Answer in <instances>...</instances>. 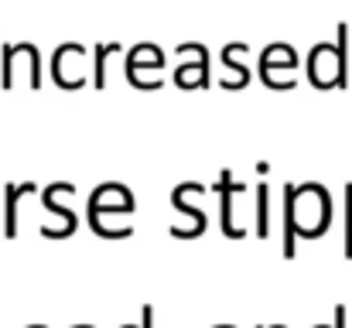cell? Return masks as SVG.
<instances>
[{
    "label": "cell",
    "mask_w": 352,
    "mask_h": 328,
    "mask_svg": "<svg viewBox=\"0 0 352 328\" xmlns=\"http://www.w3.org/2000/svg\"><path fill=\"white\" fill-rule=\"evenodd\" d=\"M332 226V195L318 182L305 185H284V236H280V253L284 260H294V239H318Z\"/></svg>",
    "instance_id": "1"
},
{
    "label": "cell",
    "mask_w": 352,
    "mask_h": 328,
    "mask_svg": "<svg viewBox=\"0 0 352 328\" xmlns=\"http://www.w3.org/2000/svg\"><path fill=\"white\" fill-rule=\"evenodd\" d=\"M308 83L315 89L349 86V24H339V41H318L308 55Z\"/></svg>",
    "instance_id": "2"
},
{
    "label": "cell",
    "mask_w": 352,
    "mask_h": 328,
    "mask_svg": "<svg viewBox=\"0 0 352 328\" xmlns=\"http://www.w3.org/2000/svg\"><path fill=\"white\" fill-rule=\"evenodd\" d=\"M86 212H96V216H130L133 212V192L120 182H103L93 188L89 202H86Z\"/></svg>",
    "instance_id": "3"
},
{
    "label": "cell",
    "mask_w": 352,
    "mask_h": 328,
    "mask_svg": "<svg viewBox=\"0 0 352 328\" xmlns=\"http://www.w3.org/2000/svg\"><path fill=\"white\" fill-rule=\"evenodd\" d=\"M79 58H86V48L76 45V41L55 48V55H52V79H55L58 89H82L86 86V76L72 72V62H79Z\"/></svg>",
    "instance_id": "4"
},
{
    "label": "cell",
    "mask_w": 352,
    "mask_h": 328,
    "mask_svg": "<svg viewBox=\"0 0 352 328\" xmlns=\"http://www.w3.org/2000/svg\"><path fill=\"white\" fill-rule=\"evenodd\" d=\"M178 55H199V58L192 65H182L175 72V83L182 89H206L209 86V52H206V45L185 41V45H178Z\"/></svg>",
    "instance_id": "5"
},
{
    "label": "cell",
    "mask_w": 352,
    "mask_h": 328,
    "mask_svg": "<svg viewBox=\"0 0 352 328\" xmlns=\"http://www.w3.org/2000/svg\"><path fill=\"white\" fill-rule=\"evenodd\" d=\"M216 192H219V226H223V232H226L230 239H243V236H246V229H243V226H236L233 195L236 192H246V185H236L233 171H230V168H223V171H219V182H216Z\"/></svg>",
    "instance_id": "6"
},
{
    "label": "cell",
    "mask_w": 352,
    "mask_h": 328,
    "mask_svg": "<svg viewBox=\"0 0 352 328\" xmlns=\"http://www.w3.org/2000/svg\"><path fill=\"white\" fill-rule=\"evenodd\" d=\"M195 192H206V188H202L199 182H182V185L171 192V209H175V212H182V216H188L192 222H195V229H192V236H188V239L202 236V232H206V219H209L202 209H192V206H188V195H195Z\"/></svg>",
    "instance_id": "7"
},
{
    "label": "cell",
    "mask_w": 352,
    "mask_h": 328,
    "mask_svg": "<svg viewBox=\"0 0 352 328\" xmlns=\"http://www.w3.org/2000/svg\"><path fill=\"white\" fill-rule=\"evenodd\" d=\"M31 192H38L34 182H24V185L7 182V188H3V232H7V239L17 236V202H21V195H31Z\"/></svg>",
    "instance_id": "8"
},
{
    "label": "cell",
    "mask_w": 352,
    "mask_h": 328,
    "mask_svg": "<svg viewBox=\"0 0 352 328\" xmlns=\"http://www.w3.org/2000/svg\"><path fill=\"white\" fill-rule=\"evenodd\" d=\"M253 202H256L253 232H256V239H267V236H270V188H267V182H260V185L253 188Z\"/></svg>",
    "instance_id": "9"
},
{
    "label": "cell",
    "mask_w": 352,
    "mask_h": 328,
    "mask_svg": "<svg viewBox=\"0 0 352 328\" xmlns=\"http://www.w3.org/2000/svg\"><path fill=\"white\" fill-rule=\"evenodd\" d=\"M294 69L298 65V55L291 45H267L263 55H260V72H274V69Z\"/></svg>",
    "instance_id": "10"
},
{
    "label": "cell",
    "mask_w": 352,
    "mask_h": 328,
    "mask_svg": "<svg viewBox=\"0 0 352 328\" xmlns=\"http://www.w3.org/2000/svg\"><path fill=\"white\" fill-rule=\"evenodd\" d=\"M161 69L164 65V55H161V48L157 45H137L130 55H126V72H133V69Z\"/></svg>",
    "instance_id": "11"
},
{
    "label": "cell",
    "mask_w": 352,
    "mask_h": 328,
    "mask_svg": "<svg viewBox=\"0 0 352 328\" xmlns=\"http://www.w3.org/2000/svg\"><path fill=\"white\" fill-rule=\"evenodd\" d=\"M120 52V41H107V45H96V55H93V86L103 89L107 86V58Z\"/></svg>",
    "instance_id": "12"
},
{
    "label": "cell",
    "mask_w": 352,
    "mask_h": 328,
    "mask_svg": "<svg viewBox=\"0 0 352 328\" xmlns=\"http://www.w3.org/2000/svg\"><path fill=\"white\" fill-rule=\"evenodd\" d=\"M346 260H352V182L346 185Z\"/></svg>",
    "instance_id": "13"
},
{
    "label": "cell",
    "mask_w": 352,
    "mask_h": 328,
    "mask_svg": "<svg viewBox=\"0 0 352 328\" xmlns=\"http://www.w3.org/2000/svg\"><path fill=\"white\" fill-rule=\"evenodd\" d=\"M140 328H154V308L151 305L140 308Z\"/></svg>",
    "instance_id": "14"
},
{
    "label": "cell",
    "mask_w": 352,
    "mask_h": 328,
    "mask_svg": "<svg viewBox=\"0 0 352 328\" xmlns=\"http://www.w3.org/2000/svg\"><path fill=\"white\" fill-rule=\"evenodd\" d=\"M212 328H236V325H212Z\"/></svg>",
    "instance_id": "15"
},
{
    "label": "cell",
    "mask_w": 352,
    "mask_h": 328,
    "mask_svg": "<svg viewBox=\"0 0 352 328\" xmlns=\"http://www.w3.org/2000/svg\"><path fill=\"white\" fill-rule=\"evenodd\" d=\"M315 328H336V325H315Z\"/></svg>",
    "instance_id": "16"
},
{
    "label": "cell",
    "mask_w": 352,
    "mask_h": 328,
    "mask_svg": "<svg viewBox=\"0 0 352 328\" xmlns=\"http://www.w3.org/2000/svg\"><path fill=\"white\" fill-rule=\"evenodd\" d=\"M28 328H45V325H28Z\"/></svg>",
    "instance_id": "17"
},
{
    "label": "cell",
    "mask_w": 352,
    "mask_h": 328,
    "mask_svg": "<svg viewBox=\"0 0 352 328\" xmlns=\"http://www.w3.org/2000/svg\"><path fill=\"white\" fill-rule=\"evenodd\" d=\"M76 328H93V325H76Z\"/></svg>",
    "instance_id": "18"
},
{
    "label": "cell",
    "mask_w": 352,
    "mask_h": 328,
    "mask_svg": "<svg viewBox=\"0 0 352 328\" xmlns=\"http://www.w3.org/2000/svg\"><path fill=\"white\" fill-rule=\"evenodd\" d=\"M123 328H140V325H123Z\"/></svg>",
    "instance_id": "19"
}]
</instances>
